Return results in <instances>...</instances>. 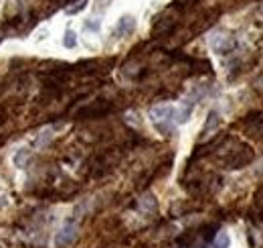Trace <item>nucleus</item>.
Here are the masks:
<instances>
[{"mask_svg":"<svg viewBox=\"0 0 263 248\" xmlns=\"http://www.w3.org/2000/svg\"><path fill=\"white\" fill-rule=\"evenodd\" d=\"M75 238H77V226H75L73 222H65V224L59 228V232L55 234V238H53V246L55 248H67L75 242Z\"/></svg>","mask_w":263,"mask_h":248,"instance_id":"obj_1","label":"nucleus"},{"mask_svg":"<svg viewBox=\"0 0 263 248\" xmlns=\"http://www.w3.org/2000/svg\"><path fill=\"white\" fill-rule=\"evenodd\" d=\"M253 161V151L249 149V147H241V151L237 149V151H233L229 157H227V165H229V169H241V167H245V165H249Z\"/></svg>","mask_w":263,"mask_h":248,"instance_id":"obj_2","label":"nucleus"},{"mask_svg":"<svg viewBox=\"0 0 263 248\" xmlns=\"http://www.w3.org/2000/svg\"><path fill=\"white\" fill-rule=\"evenodd\" d=\"M174 116H176L174 106H156L150 110V118L154 124H172Z\"/></svg>","mask_w":263,"mask_h":248,"instance_id":"obj_3","label":"nucleus"},{"mask_svg":"<svg viewBox=\"0 0 263 248\" xmlns=\"http://www.w3.org/2000/svg\"><path fill=\"white\" fill-rule=\"evenodd\" d=\"M211 47H213V51L219 53V55H229V53L237 47V41H235L233 37H229V35H215V37L211 39Z\"/></svg>","mask_w":263,"mask_h":248,"instance_id":"obj_4","label":"nucleus"},{"mask_svg":"<svg viewBox=\"0 0 263 248\" xmlns=\"http://www.w3.org/2000/svg\"><path fill=\"white\" fill-rule=\"evenodd\" d=\"M134 31H136V16H132V14L120 16V20L116 24V35L118 37H128Z\"/></svg>","mask_w":263,"mask_h":248,"instance_id":"obj_5","label":"nucleus"},{"mask_svg":"<svg viewBox=\"0 0 263 248\" xmlns=\"http://www.w3.org/2000/svg\"><path fill=\"white\" fill-rule=\"evenodd\" d=\"M219 124H221V116H219V112L217 110H213V112H209V116H207V122H205V126H203V136H211L217 128H219Z\"/></svg>","mask_w":263,"mask_h":248,"instance_id":"obj_6","label":"nucleus"},{"mask_svg":"<svg viewBox=\"0 0 263 248\" xmlns=\"http://www.w3.org/2000/svg\"><path fill=\"white\" fill-rule=\"evenodd\" d=\"M190 114H192V102H186L180 110H176V116H174L176 124H184V122L190 118Z\"/></svg>","mask_w":263,"mask_h":248,"instance_id":"obj_7","label":"nucleus"},{"mask_svg":"<svg viewBox=\"0 0 263 248\" xmlns=\"http://www.w3.org/2000/svg\"><path fill=\"white\" fill-rule=\"evenodd\" d=\"M231 246V236L227 232H219L213 240V248H229Z\"/></svg>","mask_w":263,"mask_h":248,"instance_id":"obj_8","label":"nucleus"},{"mask_svg":"<svg viewBox=\"0 0 263 248\" xmlns=\"http://www.w3.org/2000/svg\"><path fill=\"white\" fill-rule=\"evenodd\" d=\"M28 157H30V151H28V149H18V153L14 155V165H16L18 169H22V167L26 165Z\"/></svg>","mask_w":263,"mask_h":248,"instance_id":"obj_9","label":"nucleus"},{"mask_svg":"<svg viewBox=\"0 0 263 248\" xmlns=\"http://www.w3.org/2000/svg\"><path fill=\"white\" fill-rule=\"evenodd\" d=\"M63 45H65L67 49L77 47V35H75V31H71V29L65 31V35H63Z\"/></svg>","mask_w":263,"mask_h":248,"instance_id":"obj_10","label":"nucleus"},{"mask_svg":"<svg viewBox=\"0 0 263 248\" xmlns=\"http://www.w3.org/2000/svg\"><path fill=\"white\" fill-rule=\"evenodd\" d=\"M83 29H85V31H89V33H97V31L102 29V22H100L97 18H89V20H85V22H83Z\"/></svg>","mask_w":263,"mask_h":248,"instance_id":"obj_11","label":"nucleus"},{"mask_svg":"<svg viewBox=\"0 0 263 248\" xmlns=\"http://www.w3.org/2000/svg\"><path fill=\"white\" fill-rule=\"evenodd\" d=\"M85 6H87V0H75L73 6H67L65 10H67V14H77V12L83 10Z\"/></svg>","mask_w":263,"mask_h":248,"instance_id":"obj_12","label":"nucleus"},{"mask_svg":"<svg viewBox=\"0 0 263 248\" xmlns=\"http://www.w3.org/2000/svg\"><path fill=\"white\" fill-rule=\"evenodd\" d=\"M49 139H51V132L47 130V132H43V139H41V141H37V145H39V147H43V145H45Z\"/></svg>","mask_w":263,"mask_h":248,"instance_id":"obj_13","label":"nucleus"}]
</instances>
